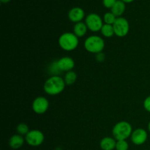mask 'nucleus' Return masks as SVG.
<instances>
[{"mask_svg": "<svg viewBox=\"0 0 150 150\" xmlns=\"http://www.w3.org/2000/svg\"><path fill=\"white\" fill-rule=\"evenodd\" d=\"M65 85V81L61 76H52L45 81L43 89L48 95H57L63 92Z\"/></svg>", "mask_w": 150, "mask_h": 150, "instance_id": "obj_1", "label": "nucleus"}, {"mask_svg": "<svg viewBox=\"0 0 150 150\" xmlns=\"http://www.w3.org/2000/svg\"><path fill=\"white\" fill-rule=\"evenodd\" d=\"M133 133L131 125L126 121L117 122L112 129V134L117 141L126 140Z\"/></svg>", "mask_w": 150, "mask_h": 150, "instance_id": "obj_2", "label": "nucleus"}, {"mask_svg": "<svg viewBox=\"0 0 150 150\" xmlns=\"http://www.w3.org/2000/svg\"><path fill=\"white\" fill-rule=\"evenodd\" d=\"M79 38L72 32H65L59 38V45L63 50L67 51H73L79 45Z\"/></svg>", "mask_w": 150, "mask_h": 150, "instance_id": "obj_3", "label": "nucleus"}, {"mask_svg": "<svg viewBox=\"0 0 150 150\" xmlns=\"http://www.w3.org/2000/svg\"><path fill=\"white\" fill-rule=\"evenodd\" d=\"M84 48L88 52L97 54L103 51L105 48V42L101 37L92 35L85 40Z\"/></svg>", "mask_w": 150, "mask_h": 150, "instance_id": "obj_4", "label": "nucleus"}, {"mask_svg": "<svg viewBox=\"0 0 150 150\" xmlns=\"http://www.w3.org/2000/svg\"><path fill=\"white\" fill-rule=\"evenodd\" d=\"M114 33L119 38H124L128 34L130 30L129 22L123 17H118L113 24Z\"/></svg>", "mask_w": 150, "mask_h": 150, "instance_id": "obj_5", "label": "nucleus"}, {"mask_svg": "<svg viewBox=\"0 0 150 150\" xmlns=\"http://www.w3.org/2000/svg\"><path fill=\"white\" fill-rule=\"evenodd\" d=\"M85 23L87 26L88 29L93 32L100 31L103 26L102 18L96 13H90L88 15L85 20Z\"/></svg>", "mask_w": 150, "mask_h": 150, "instance_id": "obj_6", "label": "nucleus"}, {"mask_svg": "<svg viewBox=\"0 0 150 150\" xmlns=\"http://www.w3.org/2000/svg\"><path fill=\"white\" fill-rule=\"evenodd\" d=\"M45 139L42 132L38 130H30L25 136V141L31 146H38L42 144Z\"/></svg>", "mask_w": 150, "mask_h": 150, "instance_id": "obj_7", "label": "nucleus"}, {"mask_svg": "<svg viewBox=\"0 0 150 150\" xmlns=\"http://www.w3.org/2000/svg\"><path fill=\"white\" fill-rule=\"evenodd\" d=\"M49 107L48 100L45 97H38L32 103V110L38 114H42L46 112Z\"/></svg>", "mask_w": 150, "mask_h": 150, "instance_id": "obj_8", "label": "nucleus"}, {"mask_svg": "<svg viewBox=\"0 0 150 150\" xmlns=\"http://www.w3.org/2000/svg\"><path fill=\"white\" fill-rule=\"evenodd\" d=\"M148 138L147 132L143 128H137L133 131L130 139L136 145H142L146 142Z\"/></svg>", "mask_w": 150, "mask_h": 150, "instance_id": "obj_9", "label": "nucleus"}, {"mask_svg": "<svg viewBox=\"0 0 150 150\" xmlns=\"http://www.w3.org/2000/svg\"><path fill=\"white\" fill-rule=\"evenodd\" d=\"M57 65L61 72L71 71L75 67V62L71 57H64L57 61Z\"/></svg>", "mask_w": 150, "mask_h": 150, "instance_id": "obj_10", "label": "nucleus"}, {"mask_svg": "<svg viewBox=\"0 0 150 150\" xmlns=\"http://www.w3.org/2000/svg\"><path fill=\"white\" fill-rule=\"evenodd\" d=\"M85 16L84 11L81 7H73L69 11L68 18L72 22L79 23L81 22Z\"/></svg>", "mask_w": 150, "mask_h": 150, "instance_id": "obj_11", "label": "nucleus"}, {"mask_svg": "<svg viewBox=\"0 0 150 150\" xmlns=\"http://www.w3.org/2000/svg\"><path fill=\"white\" fill-rule=\"evenodd\" d=\"M25 139L23 136L19 134L13 135L9 140V145L13 149H18L22 147L24 144Z\"/></svg>", "mask_w": 150, "mask_h": 150, "instance_id": "obj_12", "label": "nucleus"}, {"mask_svg": "<svg viewBox=\"0 0 150 150\" xmlns=\"http://www.w3.org/2000/svg\"><path fill=\"white\" fill-rule=\"evenodd\" d=\"M116 144L117 140L108 136L102 139L100 142V146L103 150H114L116 148Z\"/></svg>", "mask_w": 150, "mask_h": 150, "instance_id": "obj_13", "label": "nucleus"}, {"mask_svg": "<svg viewBox=\"0 0 150 150\" xmlns=\"http://www.w3.org/2000/svg\"><path fill=\"white\" fill-rule=\"evenodd\" d=\"M88 27L86 24L83 22L81 21L76 23L73 27V33L78 37V38H82L84 36L87 32Z\"/></svg>", "mask_w": 150, "mask_h": 150, "instance_id": "obj_14", "label": "nucleus"}, {"mask_svg": "<svg viewBox=\"0 0 150 150\" xmlns=\"http://www.w3.org/2000/svg\"><path fill=\"white\" fill-rule=\"evenodd\" d=\"M111 10V13L115 15L117 18L120 17L124 13L125 10V3L123 2L121 0H117V2L113 6Z\"/></svg>", "mask_w": 150, "mask_h": 150, "instance_id": "obj_15", "label": "nucleus"}, {"mask_svg": "<svg viewBox=\"0 0 150 150\" xmlns=\"http://www.w3.org/2000/svg\"><path fill=\"white\" fill-rule=\"evenodd\" d=\"M100 32L102 33V35L104 37H105V38H111V37H113L115 35L113 25L106 24V23L103 24Z\"/></svg>", "mask_w": 150, "mask_h": 150, "instance_id": "obj_16", "label": "nucleus"}, {"mask_svg": "<svg viewBox=\"0 0 150 150\" xmlns=\"http://www.w3.org/2000/svg\"><path fill=\"white\" fill-rule=\"evenodd\" d=\"M76 79H77V75L74 71L71 70V71L67 72L64 76V80L65 81V83L67 85H72L76 82Z\"/></svg>", "mask_w": 150, "mask_h": 150, "instance_id": "obj_17", "label": "nucleus"}, {"mask_svg": "<svg viewBox=\"0 0 150 150\" xmlns=\"http://www.w3.org/2000/svg\"><path fill=\"white\" fill-rule=\"evenodd\" d=\"M16 131H17L18 134L21 135V136H26L30 130H29L27 125L25 123H20L16 127Z\"/></svg>", "mask_w": 150, "mask_h": 150, "instance_id": "obj_18", "label": "nucleus"}, {"mask_svg": "<svg viewBox=\"0 0 150 150\" xmlns=\"http://www.w3.org/2000/svg\"><path fill=\"white\" fill-rule=\"evenodd\" d=\"M117 16L113 14L111 12L106 13L103 16V21L105 22V23H106V24L113 25L114 23V22L116 21V20H117Z\"/></svg>", "mask_w": 150, "mask_h": 150, "instance_id": "obj_19", "label": "nucleus"}, {"mask_svg": "<svg viewBox=\"0 0 150 150\" xmlns=\"http://www.w3.org/2000/svg\"><path fill=\"white\" fill-rule=\"evenodd\" d=\"M129 144L126 140L117 141L116 144V150H128Z\"/></svg>", "mask_w": 150, "mask_h": 150, "instance_id": "obj_20", "label": "nucleus"}, {"mask_svg": "<svg viewBox=\"0 0 150 150\" xmlns=\"http://www.w3.org/2000/svg\"><path fill=\"white\" fill-rule=\"evenodd\" d=\"M49 70L51 73H52L53 76H58V74H60L62 73L61 70L58 67V65H57V61L51 63L49 67Z\"/></svg>", "mask_w": 150, "mask_h": 150, "instance_id": "obj_21", "label": "nucleus"}, {"mask_svg": "<svg viewBox=\"0 0 150 150\" xmlns=\"http://www.w3.org/2000/svg\"><path fill=\"white\" fill-rule=\"evenodd\" d=\"M117 1V0H103V4L106 8L111 9Z\"/></svg>", "mask_w": 150, "mask_h": 150, "instance_id": "obj_22", "label": "nucleus"}, {"mask_svg": "<svg viewBox=\"0 0 150 150\" xmlns=\"http://www.w3.org/2000/svg\"><path fill=\"white\" fill-rule=\"evenodd\" d=\"M144 107L145 110L146 111L150 113V95L148 96L144 101Z\"/></svg>", "mask_w": 150, "mask_h": 150, "instance_id": "obj_23", "label": "nucleus"}, {"mask_svg": "<svg viewBox=\"0 0 150 150\" xmlns=\"http://www.w3.org/2000/svg\"><path fill=\"white\" fill-rule=\"evenodd\" d=\"M105 54H103V53L100 52V53H98V54H97L96 55V59L97 61L99 62H103L105 60Z\"/></svg>", "mask_w": 150, "mask_h": 150, "instance_id": "obj_24", "label": "nucleus"}, {"mask_svg": "<svg viewBox=\"0 0 150 150\" xmlns=\"http://www.w3.org/2000/svg\"><path fill=\"white\" fill-rule=\"evenodd\" d=\"M121 1H122L125 3H130L134 1V0H121Z\"/></svg>", "mask_w": 150, "mask_h": 150, "instance_id": "obj_25", "label": "nucleus"}, {"mask_svg": "<svg viewBox=\"0 0 150 150\" xmlns=\"http://www.w3.org/2000/svg\"><path fill=\"white\" fill-rule=\"evenodd\" d=\"M1 3H8L10 0H0Z\"/></svg>", "mask_w": 150, "mask_h": 150, "instance_id": "obj_26", "label": "nucleus"}, {"mask_svg": "<svg viewBox=\"0 0 150 150\" xmlns=\"http://www.w3.org/2000/svg\"><path fill=\"white\" fill-rule=\"evenodd\" d=\"M148 129H149V131L150 132V122H149V124H148Z\"/></svg>", "mask_w": 150, "mask_h": 150, "instance_id": "obj_27", "label": "nucleus"}]
</instances>
